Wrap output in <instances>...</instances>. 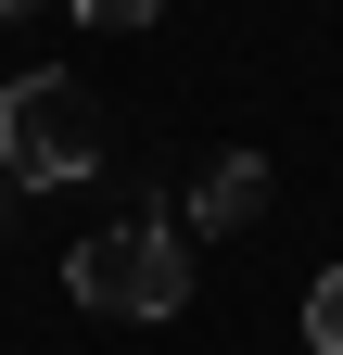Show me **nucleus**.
Returning a JSON list of instances; mask_svg holds the SVG:
<instances>
[{
    "instance_id": "nucleus-1",
    "label": "nucleus",
    "mask_w": 343,
    "mask_h": 355,
    "mask_svg": "<svg viewBox=\"0 0 343 355\" xmlns=\"http://www.w3.org/2000/svg\"><path fill=\"white\" fill-rule=\"evenodd\" d=\"M64 292L90 304V318L153 330V318H178V304H191V241L165 229V216H115V229H90V241L64 254Z\"/></svg>"
},
{
    "instance_id": "nucleus-2",
    "label": "nucleus",
    "mask_w": 343,
    "mask_h": 355,
    "mask_svg": "<svg viewBox=\"0 0 343 355\" xmlns=\"http://www.w3.org/2000/svg\"><path fill=\"white\" fill-rule=\"evenodd\" d=\"M90 165H102V102H90V76L26 64L13 89H0V178H13V191H64V178H90Z\"/></svg>"
},
{
    "instance_id": "nucleus-3",
    "label": "nucleus",
    "mask_w": 343,
    "mask_h": 355,
    "mask_svg": "<svg viewBox=\"0 0 343 355\" xmlns=\"http://www.w3.org/2000/svg\"><path fill=\"white\" fill-rule=\"evenodd\" d=\"M267 191H280V165H267V153H217V165L191 178V229H203V241H229V229H254V216H267Z\"/></svg>"
},
{
    "instance_id": "nucleus-4",
    "label": "nucleus",
    "mask_w": 343,
    "mask_h": 355,
    "mask_svg": "<svg viewBox=\"0 0 343 355\" xmlns=\"http://www.w3.org/2000/svg\"><path fill=\"white\" fill-rule=\"evenodd\" d=\"M306 343L343 355V266H318V292H306Z\"/></svg>"
},
{
    "instance_id": "nucleus-5",
    "label": "nucleus",
    "mask_w": 343,
    "mask_h": 355,
    "mask_svg": "<svg viewBox=\"0 0 343 355\" xmlns=\"http://www.w3.org/2000/svg\"><path fill=\"white\" fill-rule=\"evenodd\" d=\"M64 13H76V26H153L165 0H64Z\"/></svg>"
},
{
    "instance_id": "nucleus-6",
    "label": "nucleus",
    "mask_w": 343,
    "mask_h": 355,
    "mask_svg": "<svg viewBox=\"0 0 343 355\" xmlns=\"http://www.w3.org/2000/svg\"><path fill=\"white\" fill-rule=\"evenodd\" d=\"M13 203H26V191H13V178H0V241H13Z\"/></svg>"
},
{
    "instance_id": "nucleus-7",
    "label": "nucleus",
    "mask_w": 343,
    "mask_h": 355,
    "mask_svg": "<svg viewBox=\"0 0 343 355\" xmlns=\"http://www.w3.org/2000/svg\"><path fill=\"white\" fill-rule=\"evenodd\" d=\"M13 13H26V0H0V26H13Z\"/></svg>"
}]
</instances>
